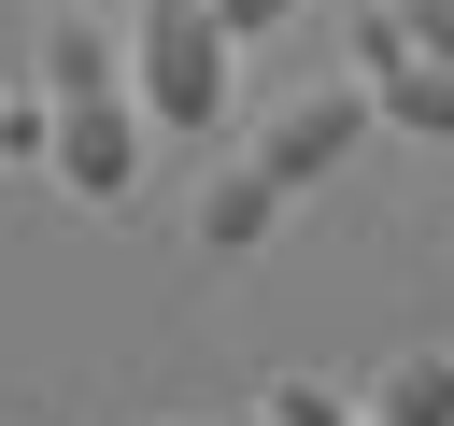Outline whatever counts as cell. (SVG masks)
Listing matches in <instances>:
<instances>
[{
  "label": "cell",
  "instance_id": "9",
  "mask_svg": "<svg viewBox=\"0 0 454 426\" xmlns=\"http://www.w3.org/2000/svg\"><path fill=\"white\" fill-rule=\"evenodd\" d=\"M43 114H57L43 85H0V156H43Z\"/></svg>",
  "mask_w": 454,
  "mask_h": 426
},
{
  "label": "cell",
  "instance_id": "12",
  "mask_svg": "<svg viewBox=\"0 0 454 426\" xmlns=\"http://www.w3.org/2000/svg\"><path fill=\"white\" fill-rule=\"evenodd\" d=\"M57 14H142V0H57Z\"/></svg>",
  "mask_w": 454,
  "mask_h": 426
},
{
  "label": "cell",
  "instance_id": "8",
  "mask_svg": "<svg viewBox=\"0 0 454 426\" xmlns=\"http://www.w3.org/2000/svg\"><path fill=\"white\" fill-rule=\"evenodd\" d=\"M255 412H270V426H369V398H355V383H312V369H284Z\"/></svg>",
  "mask_w": 454,
  "mask_h": 426
},
{
  "label": "cell",
  "instance_id": "6",
  "mask_svg": "<svg viewBox=\"0 0 454 426\" xmlns=\"http://www.w3.org/2000/svg\"><path fill=\"white\" fill-rule=\"evenodd\" d=\"M355 398H369V426H454V355H426V341H411V355H383Z\"/></svg>",
  "mask_w": 454,
  "mask_h": 426
},
{
  "label": "cell",
  "instance_id": "4",
  "mask_svg": "<svg viewBox=\"0 0 454 426\" xmlns=\"http://www.w3.org/2000/svg\"><path fill=\"white\" fill-rule=\"evenodd\" d=\"M28 85L43 99H114L128 85V14H57L43 57H28Z\"/></svg>",
  "mask_w": 454,
  "mask_h": 426
},
{
  "label": "cell",
  "instance_id": "13",
  "mask_svg": "<svg viewBox=\"0 0 454 426\" xmlns=\"http://www.w3.org/2000/svg\"><path fill=\"white\" fill-rule=\"evenodd\" d=\"M241 426H270V412H241Z\"/></svg>",
  "mask_w": 454,
  "mask_h": 426
},
{
  "label": "cell",
  "instance_id": "11",
  "mask_svg": "<svg viewBox=\"0 0 454 426\" xmlns=\"http://www.w3.org/2000/svg\"><path fill=\"white\" fill-rule=\"evenodd\" d=\"M213 14H227V28H241V43H270V28H284V14H298V0H213Z\"/></svg>",
  "mask_w": 454,
  "mask_h": 426
},
{
  "label": "cell",
  "instance_id": "2",
  "mask_svg": "<svg viewBox=\"0 0 454 426\" xmlns=\"http://www.w3.org/2000/svg\"><path fill=\"white\" fill-rule=\"evenodd\" d=\"M369 128H383L369 71H340V85H298V99H284V114L255 128V170H270L284 199H312V185H326V170H340V156H355Z\"/></svg>",
  "mask_w": 454,
  "mask_h": 426
},
{
  "label": "cell",
  "instance_id": "5",
  "mask_svg": "<svg viewBox=\"0 0 454 426\" xmlns=\"http://www.w3.org/2000/svg\"><path fill=\"white\" fill-rule=\"evenodd\" d=\"M284 213H298V199H284V185H270L255 156H227V170L199 185V256H255V241L284 227Z\"/></svg>",
  "mask_w": 454,
  "mask_h": 426
},
{
  "label": "cell",
  "instance_id": "10",
  "mask_svg": "<svg viewBox=\"0 0 454 426\" xmlns=\"http://www.w3.org/2000/svg\"><path fill=\"white\" fill-rule=\"evenodd\" d=\"M397 28H411V57H454V0H397Z\"/></svg>",
  "mask_w": 454,
  "mask_h": 426
},
{
  "label": "cell",
  "instance_id": "3",
  "mask_svg": "<svg viewBox=\"0 0 454 426\" xmlns=\"http://www.w3.org/2000/svg\"><path fill=\"white\" fill-rule=\"evenodd\" d=\"M43 170L71 185V199H128L142 185V99L114 85V99H57L43 114Z\"/></svg>",
  "mask_w": 454,
  "mask_h": 426
},
{
  "label": "cell",
  "instance_id": "7",
  "mask_svg": "<svg viewBox=\"0 0 454 426\" xmlns=\"http://www.w3.org/2000/svg\"><path fill=\"white\" fill-rule=\"evenodd\" d=\"M369 99H383V128L454 142V57H397V71H369Z\"/></svg>",
  "mask_w": 454,
  "mask_h": 426
},
{
  "label": "cell",
  "instance_id": "1",
  "mask_svg": "<svg viewBox=\"0 0 454 426\" xmlns=\"http://www.w3.org/2000/svg\"><path fill=\"white\" fill-rule=\"evenodd\" d=\"M227 85H241V28L213 0H142L128 14V99H142V128L213 142L227 128Z\"/></svg>",
  "mask_w": 454,
  "mask_h": 426
}]
</instances>
